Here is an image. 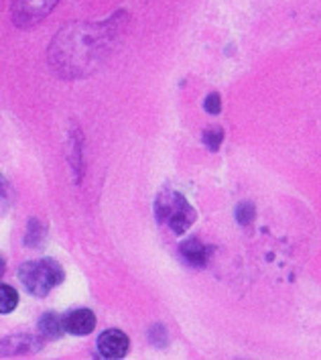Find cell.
<instances>
[{
    "instance_id": "6da1fadb",
    "label": "cell",
    "mask_w": 321,
    "mask_h": 360,
    "mask_svg": "<svg viewBox=\"0 0 321 360\" xmlns=\"http://www.w3.org/2000/svg\"><path fill=\"white\" fill-rule=\"evenodd\" d=\"M155 216L159 224L167 226L173 234H185L197 220V212L177 191H161L155 200Z\"/></svg>"
},
{
    "instance_id": "7a4b0ae2",
    "label": "cell",
    "mask_w": 321,
    "mask_h": 360,
    "mask_svg": "<svg viewBox=\"0 0 321 360\" xmlns=\"http://www.w3.org/2000/svg\"><path fill=\"white\" fill-rule=\"evenodd\" d=\"M19 279L31 295L45 297L51 289L63 283L65 273L55 259H39V261H29L20 266Z\"/></svg>"
},
{
    "instance_id": "3957f363",
    "label": "cell",
    "mask_w": 321,
    "mask_h": 360,
    "mask_svg": "<svg viewBox=\"0 0 321 360\" xmlns=\"http://www.w3.org/2000/svg\"><path fill=\"white\" fill-rule=\"evenodd\" d=\"M59 0H13V19L19 27H31L53 11Z\"/></svg>"
},
{
    "instance_id": "277c9868",
    "label": "cell",
    "mask_w": 321,
    "mask_h": 360,
    "mask_svg": "<svg viewBox=\"0 0 321 360\" xmlns=\"http://www.w3.org/2000/svg\"><path fill=\"white\" fill-rule=\"evenodd\" d=\"M131 340L122 330H106L100 334L98 338V350L102 354V359L108 360H120L129 354Z\"/></svg>"
},
{
    "instance_id": "5b68a950",
    "label": "cell",
    "mask_w": 321,
    "mask_h": 360,
    "mask_svg": "<svg viewBox=\"0 0 321 360\" xmlns=\"http://www.w3.org/2000/svg\"><path fill=\"white\" fill-rule=\"evenodd\" d=\"M63 328H65L67 334H74V336H88V334H92L96 328L94 311L86 309V307L72 309L63 318Z\"/></svg>"
},
{
    "instance_id": "8992f818",
    "label": "cell",
    "mask_w": 321,
    "mask_h": 360,
    "mask_svg": "<svg viewBox=\"0 0 321 360\" xmlns=\"http://www.w3.org/2000/svg\"><path fill=\"white\" fill-rule=\"evenodd\" d=\"M211 252H214V248L199 243L197 238H189L185 243H181V247H179L181 259L189 266H195V269H202V266L208 265L209 259H211Z\"/></svg>"
},
{
    "instance_id": "52a82bcc",
    "label": "cell",
    "mask_w": 321,
    "mask_h": 360,
    "mask_svg": "<svg viewBox=\"0 0 321 360\" xmlns=\"http://www.w3.org/2000/svg\"><path fill=\"white\" fill-rule=\"evenodd\" d=\"M39 350L37 342L29 336H19V338H6V340L0 344V352L8 354V356H15V354H27V352H33Z\"/></svg>"
},
{
    "instance_id": "ba28073f",
    "label": "cell",
    "mask_w": 321,
    "mask_h": 360,
    "mask_svg": "<svg viewBox=\"0 0 321 360\" xmlns=\"http://www.w3.org/2000/svg\"><path fill=\"white\" fill-rule=\"evenodd\" d=\"M39 332H41L45 338H49V340L61 338V334L65 332V328H63V318H59L53 311L45 314V316L39 320Z\"/></svg>"
},
{
    "instance_id": "9c48e42d",
    "label": "cell",
    "mask_w": 321,
    "mask_h": 360,
    "mask_svg": "<svg viewBox=\"0 0 321 360\" xmlns=\"http://www.w3.org/2000/svg\"><path fill=\"white\" fill-rule=\"evenodd\" d=\"M19 305V293L11 285L0 283V314H11Z\"/></svg>"
},
{
    "instance_id": "30bf717a",
    "label": "cell",
    "mask_w": 321,
    "mask_h": 360,
    "mask_svg": "<svg viewBox=\"0 0 321 360\" xmlns=\"http://www.w3.org/2000/svg\"><path fill=\"white\" fill-rule=\"evenodd\" d=\"M43 238H45V226H43L39 220H31V222H29V232H27V236H25L27 247H41V245H43Z\"/></svg>"
},
{
    "instance_id": "8fae6325",
    "label": "cell",
    "mask_w": 321,
    "mask_h": 360,
    "mask_svg": "<svg viewBox=\"0 0 321 360\" xmlns=\"http://www.w3.org/2000/svg\"><path fill=\"white\" fill-rule=\"evenodd\" d=\"M222 141H224V131L220 127L208 129L204 133V143H206V147H208L209 151H218L220 145H222Z\"/></svg>"
},
{
    "instance_id": "7c38bea8",
    "label": "cell",
    "mask_w": 321,
    "mask_h": 360,
    "mask_svg": "<svg viewBox=\"0 0 321 360\" xmlns=\"http://www.w3.org/2000/svg\"><path fill=\"white\" fill-rule=\"evenodd\" d=\"M254 218H256V212H254V206L250 202H244V204H240L236 208V220H238V224L248 226V224L254 222Z\"/></svg>"
},
{
    "instance_id": "4fadbf2b",
    "label": "cell",
    "mask_w": 321,
    "mask_h": 360,
    "mask_svg": "<svg viewBox=\"0 0 321 360\" xmlns=\"http://www.w3.org/2000/svg\"><path fill=\"white\" fill-rule=\"evenodd\" d=\"M149 338L155 346H165L167 344V330L161 323H155L149 330Z\"/></svg>"
},
{
    "instance_id": "5bb4252c",
    "label": "cell",
    "mask_w": 321,
    "mask_h": 360,
    "mask_svg": "<svg viewBox=\"0 0 321 360\" xmlns=\"http://www.w3.org/2000/svg\"><path fill=\"white\" fill-rule=\"evenodd\" d=\"M204 108L209 114H220V110H222V98H220V94H216V92L209 94L206 98V102H204Z\"/></svg>"
},
{
    "instance_id": "9a60e30c",
    "label": "cell",
    "mask_w": 321,
    "mask_h": 360,
    "mask_svg": "<svg viewBox=\"0 0 321 360\" xmlns=\"http://www.w3.org/2000/svg\"><path fill=\"white\" fill-rule=\"evenodd\" d=\"M6 198H8V186L2 179V175H0V208H2V212L6 208Z\"/></svg>"
},
{
    "instance_id": "2e32d148",
    "label": "cell",
    "mask_w": 321,
    "mask_h": 360,
    "mask_svg": "<svg viewBox=\"0 0 321 360\" xmlns=\"http://www.w3.org/2000/svg\"><path fill=\"white\" fill-rule=\"evenodd\" d=\"M4 271H6V261H4V257L0 255V277L4 275Z\"/></svg>"
}]
</instances>
